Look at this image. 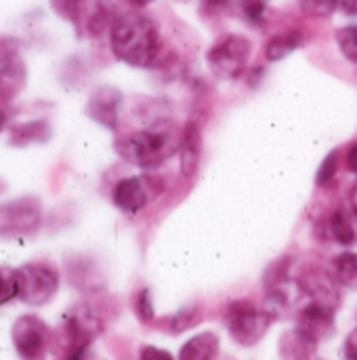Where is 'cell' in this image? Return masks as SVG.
Listing matches in <instances>:
<instances>
[{
	"mask_svg": "<svg viewBox=\"0 0 357 360\" xmlns=\"http://www.w3.org/2000/svg\"><path fill=\"white\" fill-rule=\"evenodd\" d=\"M109 44L116 59L130 68H154L162 57L158 25L139 11H128L114 19Z\"/></svg>",
	"mask_w": 357,
	"mask_h": 360,
	"instance_id": "1",
	"label": "cell"
},
{
	"mask_svg": "<svg viewBox=\"0 0 357 360\" xmlns=\"http://www.w3.org/2000/svg\"><path fill=\"white\" fill-rule=\"evenodd\" d=\"M181 133L183 129H179L173 120H156L141 131L118 137L114 148L126 162L143 171H154L179 154Z\"/></svg>",
	"mask_w": 357,
	"mask_h": 360,
	"instance_id": "2",
	"label": "cell"
},
{
	"mask_svg": "<svg viewBox=\"0 0 357 360\" xmlns=\"http://www.w3.org/2000/svg\"><path fill=\"white\" fill-rule=\"evenodd\" d=\"M271 323H274V314L269 310L255 306L248 300L231 302L225 312V325L229 335L234 338L236 344L244 348L257 346L271 329Z\"/></svg>",
	"mask_w": 357,
	"mask_h": 360,
	"instance_id": "3",
	"label": "cell"
},
{
	"mask_svg": "<svg viewBox=\"0 0 357 360\" xmlns=\"http://www.w3.org/2000/svg\"><path fill=\"white\" fill-rule=\"evenodd\" d=\"M250 55H252L250 38L242 34H225L208 49L206 65L217 78L236 80L244 74Z\"/></svg>",
	"mask_w": 357,
	"mask_h": 360,
	"instance_id": "4",
	"label": "cell"
},
{
	"mask_svg": "<svg viewBox=\"0 0 357 360\" xmlns=\"http://www.w3.org/2000/svg\"><path fill=\"white\" fill-rule=\"evenodd\" d=\"M17 297L27 306H44L59 291V272L46 262H29L15 270Z\"/></svg>",
	"mask_w": 357,
	"mask_h": 360,
	"instance_id": "5",
	"label": "cell"
},
{
	"mask_svg": "<svg viewBox=\"0 0 357 360\" xmlns=\"http://www.w3.org/2000/svg\"><path fill=\"white\" fill-rule=\"evenodd\" d=\"M42 224V202L36 196H21L0 205V238H23Z\"/></svg>",
	"mask_w": 357,
	"mask_h": 360,
	"instance_id": "6",
	"label": "cell"
},
{
	"mask_svg": "<svg viewBox=\"0 0 357 360\" xmlns=\"http://www.w3.org/2000/svg\"><path fill=\"white\" fill-rule=\"evenodd\" d=\"M164 190V181L151 173L120 179L112 190L114 205L124 213H139Z\"/></svg>",
	"mask_w": 357,
	"mask_h": 360,
	"instance_id": "7",
	"label": "cell"
},
{
	"mask_svg": "<svg viewBox=\"0 0 357 360\" xmlns=\"http://www.w3.org/2000/svg\"><path fill=\"white\" fill-rule=\"evenodd\" d=\"M27 82V68L19 55V40L0 36V105L13 101Z\"/></svg>",
	"mask_w": 357,
	"mask_h": 360,
	"instance_id": "8",
	"label": "cell"
},
{
	"mask_svg": "<svg viewBox=\"0 0 357 360\" xmlns=\"http://www.w3.org/2000/svg\"><path fill=\"white\" fill-rule=\"evenodd\" d=\"M11 338H13V346L21 360L46 359L50 331L44 325V321H40L38 316L25 314V316L17 319L11 329Z\"/></svg>",
	"mask_w": 357,
	"mask_h": 360,
	"instance_id": "9",
	"label": "cell"
},
{
	"mask_svg": "<svg viewBox=\"0 0 357 360\" xmlns=\"http://www.w3.org/2000/svg\"><path fill=\"white\" fill-rule=\"evenodd\" d=\"M105 329L103 316L86 302L76 304L65 314V335L67 346H90Z\"/></svg>",
	"mask_w": 357,
	"mask_h": 360,
	"instance_id": "10",
	"label": "cell"
},
{
	"mask_svg": "<svg viewBox=\"0 0 357 360\" xmlns=\"http://www.w3.org/2000/svg\"><path fill=\"white\" fill-rule=\"evenodd\" d=\"M299 289L303 291V295L309 297V302L320 304L332 312H337L341 308V291H339V283L335 278V274H328L322 268H305L297 281Z\"/></svg>",
	"mask_w": 357,
	"mask_h": 360,
	"instance_id": "11",
	"label": "cell"
},
{
	"mask_svg": "<svg viewBox=\"0 0 357 360\" xmlns=\"http://www.w3.org/2000/svg\"><path fill=\"white\" fill-rule=\"evenodd\" d=\"M297 331L314 346L326 344L335 335V312L309 302L297 316Z\"/></svg>",
	"mask_w": 357,
	"mask_h": 360,
	"instance_id": "12",
	"label": "cell"
},
{
	"mask_svg": "<svg viewBox=\"0 0 357 360\" xmlns=\"http://www.w3.org/2000/svg\"><path fill=\"white\" fill-rule=\"evenodd\" d=\"M122 93L116 86H99L90 93L86 103V116L95 120L97 124L116 131L120 124V105H122Z\"/></svg>",
	"mask_w": 357,
	"mask_h": 360,
	"instance_id": "13",
	"label": "cell"
},
{
	"mask_svg": "<svg viewBox=\"0 0 357 360\" xmlns=\"http://www.w3.org/2000/svg\"><path fill=\"white\" fill-rule=\"evenodd\" d=\"M202 156V129L198 122H187L181 133V148H179V162H181V175L185 179H191L200 167Z\"/></svg>",
	"mask_w": 357,
	"mask_h": 360,
	"instance_id": "14",
	"label": "cell"
},
{
	"mask_svg": "<svg viewBox=\"0 0 357 360\" xmlns=\"http://www.w3.org/2000/svg\"><path fill=\"white\" fill-rule=\"evenodd\" d=\"M328 236L343 245V247H353L357 245V213L351 207H341L337 209L328 221Z\"/></svg>",
	"mask_w": 357,
	"mask_h": 360,
	"instance_id": "15",
	"label": "cell"
},
{
	"mask_svg": "<svg viewBox=\"0 0 357 360\" xmlns=\"http://www.w3.org/2000/svg\"><path fill=\"white\" fill-rule=\"evenodd\" d=\"M53 137V129L46 120H29L11 127L8 143L15 148H23L29 143H44Z\"/></svg>",
	"mask_w": 357,
	"mask_h": 360,
	"instance_id": "16",
	"label": "cell"
},
{
	"mask_svg": "<svg viewBox=\"0 0 357 360\" xmlns=\"http://www.w3.org/2000/svg\"><path fill=\"white\" fill-rule=\"evenodd\" d=\"M219 348H221L219 338L213 331H204L183 344L179 360H217Z\"/></svg>",
	"mask_w": 357,
	"mask_h": 360,
	"instance_id": "17",
	"label": "cell"
},
{
	"mask_svg": "<svg viewBox=\"0 0 357 360\" xmlns=\"http://www.w3.org/2000/svg\"><path fill=\"white\" fill-rule=\"evenodd\" d=\"M303 44V34L299 30H284L280 34H274L267 42H265V59L276 63L286 59L288 55H292L299 46Z\"/></svg>",
	"mask_w": 357,
	"mask_h": 360,
	"instance_id": "18",
	"label": "cell"
},
{
	"mask_svg": "<svg viewBox=\"0 0 357 360\" xmlns=\"http://www.w3.org/2000/svg\"><path fill=\"white\" fill-rule=\"evenodd\" d=\"M316 348L311 342H307L297 329L290 333H284L280 340V356L282 360H314Z\"/></svg>",
	"mask_w": 357,
	"mask_h": 360,
	"instance_id": "19",
	"label": "cell"
},
{
	"mask_svg": "<svg viewBox=\"0 0 357 360\" xmlns=\"http://www.w3.org/2000/svg\"><path fill=\"white\" fill-rule=\"evenodd\" d=\"M332 274L345 289L357 291V253L345 251L332 259Z\"/></svg>",
	"mask_w": 357,
	"mask_h": 360,
	"instance_id": "20",
	"label": "cell"
},
{
	"mask_svg": "<svg viewBox=\"0 0 357 360\" xmlns=\"http://www.w3.org/2000/svg\"><path fill=\"white\" fill-rule=\"evenodd\" d=\"M86 6H88V0H50V8L55 11V15L74 23L76 27L84 21Z\"/></svg>",
	"mask_w": 357,
	"mask_h": 360,
	"instance_id": "21",
	"label": "cell"
},
{
	"mask_svg": "<svg viewBox=\"0 0 357 360\" xmlns=\"http://www.w3.org/2000/svg\"><path fill=\"white\" fill-rule=\"evenodd\" d=\"M335 40L343 57L357 65V25H343L335 32Z\"/></svg>",
	"mask_w": 357,
	"mask_h": 360,
	"instance_id": "22",
	"label": "cell"
},
{
	"mask_svg": "<svg viewBox=\"0 0 357 360\" xmlns=\"http://www.w3.org/2000/svg\"><path fill=\"white\" fill-rule=\"evenodd\" d=\"M301 11L314 19H328L339 11V0H299Z\"/></svg>",
	"mask_w": 357,
	"mask_h": 360,
	"instance_id": "23",
	"label": "cell"
},
{
	"mask_svg": "<svg viewBox=\"0 0 357 360\" xmlns=\"http://www.w3.org/2000/svg\"><path fill=\"white\" fill-rule=\"evenodd\" d=\"M114 19H116V17H112L109 11H107L103 4H97V8L86 17V32H88L90 36L97 38V36H101L103 32L112 30Z\"/></svg>",
	"mask_w": 357,
	"mask_h": 360,
	"instance_id": "24",
	"label": "cell"
},
{
	"mask_svg": "<svg viewBox=\"0 0 357 360\" xmlns=\"http://www.w3.org/2000/svg\"><path fill=\"white\" fill-rule=\"evenodd\" d=\"M339 150H332L324 160H322V165H320V169H318V173H316V186L318 188H322V186H328L332 179H335V175L339 173Z\"/></svg>",
	"mask_w": 357,
	"mask_h": 360,
	"instance_id": "25",
	"label": "cell"
},
{
	"mask_svg": "<svg viewBox=\"0 0 357 360\" xmlns=\"http://www.w3.org/2000/svg\"><path fill=\"white\" fill-rule=\"evenodd\" d=\"M198 321H200V310H198L196 306L183 308L181 312H177V314L170 319V331H173V333H181V331L194 327Z\"/></svg>",
	"mask_w": 357,
	"mask_h": 360,
	"instance_id": "26",
	"label": "cell"
},
{
	"mask_svg": "<svg viewBox=\"0 0 357 360\" xmlns=\"http://www.w3.org/2000/svg\"><path fill=\"white\" fill-rule=\"evenodd\" d=\"M17 297V276L15 270L0 268V306Z\"/></svg>",
	"mask_w": 357,
	"mask_h": 360,
	"instance_id": "27",
	"label": "cell"
},
{
	"mask_svg": "<svg viewBox=\"0 0 357 360\" xmlns=\"http://www.w3.org/2000/svg\"><path fill=\"white\" fill-rule=\"evenodd\" d=\"M135 312L143 323L154 321V304H151V293L149 289H141L139 295L135 297Z\"/></svg>",
	"mask_w": 357,
	"mask_h": 360,
	"instance_id": "28",
	"label": "cell"
},
{
	"mask_svg": "<svg viewBox=\"0 0 357 360\" xmlns=\"http://www.w3.org/2000/svg\"><path fill=\"white\" fill-rule=\"evenodd\" d=\"M242 11H244V15L248 17V21H252V23H261V21H263V17H265L267 6H265V2H263V0H244Z\"/></svg>",
	"mask_w": 357,
	"mask_h": 360,
	"instance_id": "29",
	"label": "cell"
},
{
	"mask_svg": "<svg viewBox=\"0 0 357 360\" xmlns=\"http://www.w3.org/2000/svg\"><path fill=\"white\" fill-rule=\"evenodd\" d=\"M139 360H175L170 356V352L162 350V348H154V346H143L139 352Z\"/></svg>",
	"mask_w": 357,
	"mask_h": 360,
	"instance_id": "30",
	"label": "cell"
},
{
	"mask_svg": "<svg viewBox=\"0 0 357 360\" xmlns=\"http://www.w3.org/2000/svg\"><path fill=\"white\" fill-rule=\"evenodd\" d=\"M345 356L347 360H357V327L345 340Z\"/></svg>",
	"mask_w": 357,
	"mask_h": 360,
	"instance_id": "31",
	"label": "cell"
},
{
	"mask_svg": "<svg viewBox=\"0 0 357 360\" xmlns=\"http://www.w3.org/2000/svg\"><path fill=\"white\" fill-rule=\"evenodd\" d=\"M347 167H349L351 173L357 175V141H353L349 146V150H347Z\"/></svg>",
	"mask_w": 357,
	"mask_h": 360,
	"instance_id": "32",
	"label": "cell"
},
{
	"mask_svg": "<svg viewBox=\"0 0 357 360\" xmlns=\"http://www.w3.org/2000/svg\"><path fill=\"white\" fill-rule=\"evenodd\" d=\"M339 8L349 17H357V0H339Z\"/></svg>",
	"mask_w": 357,
	"mask_h": 360,
	"instance_id": "33",
	"label": "cell"
},
{
	"mask_svg": "<svg viewBox=\"0 0 357 360\" xmlns=\"http://www.w3.org/2000/svg\"><path fill=\"white\" fill-rule=\"evenodd\" d=\"M349 207L357 213V181L351 186V190H349Z\"/></svg>",
	"mask_w": 357,
	"mask_h": 360,
	"instance_id": "34",
	"label": "cell"
},
{
	"mask_svg": "<svg viewBox=\"0 0 357 360\" xmlns=\"http://www.w3.org/2000/svg\"><path fill=\"white\" fill-rule=\"evenodd\" d=\"M133 8H143V6H147V4H151L154 0H126Z\"/></svg>",
	"mask_w": 357,
	"mask_h": 360,
	"instance_id": "35",
	"label": "cell"
},
{
	"mask_svg": "<svg viewBox=\"0 0 357 360\" xmlns=\"http://www.w3.org/2000/svg\"><path fill=\"white\" fill-rule=\"evenodd\" d=\"M4 127H6V112L0 108V131H2Z\"/></svg>",
	"mask_w": 357,
	"mask_h": 360,
	"instance_id": "36",
	"label": "cell"
}]
</instances>
